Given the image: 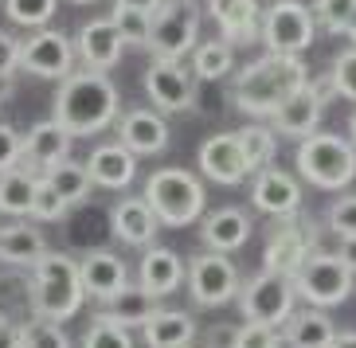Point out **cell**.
Returning <instances> with one entry per match:
<instances>
[{
	"label": "cell",
	"instance_id": "28",
	"mask_svg": "<svg viewBox=\"0 0 356 348\" xmlns=\"http://www.w3.org/2000/svg\"><path fill=\"white\" fill-rule=\"evenodd\" d=\"M43 254H47V239L32 223H12V227L0 231V263L4 266H28V270H35Z\"/></svg>",
	"mask_w": 356,
	"mask_h": 348
},
{
	"label": "cell",
	"instance_id": "45",
	"mask_svg": "<svg viewBox=\"0 0 356 348\" xmlns=\"http://www.w3.org/2000/svg\"><path fill=\"white\" fill-rule=\"evenodd\" d=\"M235 340H239V329L235 325H211L204 333V348H235Z\"/></svg>",
	"mask_w": 356,
	"mask_h": 348
},
{
	"label": "cell",
	"instance_id": "13",
	"mask_svg": "<svg viewBox=\"0 0 356 348\" xmlns=\"http://www.w3.org/2000/svg\"><path fill=\"white\" fill-rule=\"evenodd\" d=\"M329 90H333V83H329V74H325L321 83H305L298 94H290L282 106H278V114L270 117L274 133L298 138V141H305L309 133H317L321 114H325V102H329Z\"/></svg>",
	"mask_w": 356,
	"mask_h": 348
},
{
	"label": "cell",
	"instance_id": "31",
	"mask_svg": "<svg viewBox=\"0 0 356 348\" xmlns=\"http://www.w3.org/2000/svg\"><path fill=\"white\" fill-rule=\"evenodd\" d=\"M43 180L51 184L59 196H63L67 204H83L86 196H90V188H95V180H90V172H86V165H79V160H59V165H51V169H43Z\"/></svg>",
	"mask_w": 356,
	"mask_h": 348
},
{
	"label": "cell",
	"instance_id": "54",
	"mask_svg": "<svg viewBox=\"0 0 356 348\" xmlns=\"http://www.w3.org/2000/svg\"><path fill=\"white\" fill-rule=\"evenodd\" d=\"M286 348H290V345H286Z\"/></svg>",
	"mask_w": 356,
	"mask_h": 348
},
{
	"label": "cell",
	"instance_id": "2",
	"mask_svg": "<svg viewBox=\"0 0 356 348\" xmlns=\"http://www.w3.org/2000/svg\"><path fill=\"white\" fill-rule=\"evenodd\" d=\"M309 83V71H305L302 55H259L243 67L231 83V98L243 114L251 117H274L278 106L290 94H298L302 86Z\"/></svg>",
	"mask_w": 356,
	"mask_h": 348
},
{
	"label": "cell",
	"instance_id": "21",
	"mask_svg": "<svg viewBox=\"0 0 356 348\" xmlns=\"http://www.w3.org/2000/svg\"><path fill=\"white\" fill-rule=\"evenodd\" d=\"M110 227H114V235L126 247H153L161 219L153 215L145 196H126V200H118L114 211H110Z\"/></svg>",
	"mask_w": 356,
	"mask_h": 348
},
{
	"label": "cell",
	"instance_id": "10",
	"mask_svg": "<svg viewBox=\"0 0 356 348\" xmlns=\"http://www.w3.org/2000/svg\"><path fill=\"white\" fill-rule=\"evenodd\" d=\"M314 251H317V231L309 227V219H302V211H298V215L282 219V223L270 231V239H266V251H262V270L293 278Z\"/></svg>",
	"mask_w": 356,
	"mask_h": 348
},
{
	"label": "cell",
	"instance_id": "17",
	"mask_svg": "<svg viewBox=\"0 0 356 348\" xmlns=\"http://www.w3.org/2000/svg\"><path fill=\"white\" fill-rule=\"evenodd\" d=\"M251 200L262 215H270V219H290V215L302 211V188H298V180L286 169H274L270 165V169L254 172Z\"/></svg>",
	"mask_w": 356,
	"mask_h": 348
},
{
	"label": "cell",
	"instance_id": "5",
	"mask_svg": "<svg viewBox=\"0 0 356 348\" xmlns=\"http://www.w3.org/2000/svg\"><path fill=\"white\" fill-rule=\"evenodd\" d=\"M293 160H298V172L325 192L348 188L356 180V145H348L337 133H309L298 145V157Z\"/></svg>",
	"mask_w": 356,
	"mask_h": 348
},
{
	"label": "cell",
	"instance_id": "43",
	"mask_svg": "<svg viewBox=\"0 0 356 348\" xmlns=\"http://www.w3.org/2000/svg\"><path fill=\"white\" fill-rule=\"evenodd\" d=\"M24 165V138H20V129H12L0 122V176L12 169H20Z\"/></svg>",
	"mask_w": 356,
	"mask_h": 348
},
{
	"label": "cell",
	"instance_id": "41",
	"mask_svg": "<svg viewBox=\"0 0 356 348\" xmlns=\"http://www.w3.org/2000/svg\"><path fill=\"white\" fill-rule=\"evenodd\" d=\"M325 223H329V231H333L337 239H356V196H341V200L329 208Z\"/></svg>",
	"mask_w": 356,
	"mask_h": 348
},
{
	"label": "cell",
	"instance_id": "7",
	"mask_svg": "<svg viewBox=\"0 0 356 348\" xmlns=\"http://www.w3.org/2000/svg\"><path fill=\"white\" fill-rule=\"evenodd\" d=\"M353 274L356 270L341 258V254L314 251L309 258H305L302 270L293 274V290H298V297H305L309 306L333 309L353 294Z\"/></svg>",
	"mask_w": 356,
	"mask_h": 348
},
{
	"label": "cell",
	"instance_id": "35",
	"mask_svg": "<svg viewBox=\"0 0 356 348\" xmlns=\"http://www.w3.org/2000/svg\"><path fill=\"white\" fill-rule=\"evenodd\" d=\"M55 8H59V0H4V16L20 28H32V32L47 28Z\"/></svg>",
	"mask_w": 356,
	"mask_h": 348
},
{
	"label": "cell",
	"instance_id": "30",
	"mask_svg": "<svg viewBox=\"0 0 356 348\" xmlns=\"http://www.w3.org/2000/svg\"><path fill=\"white\" fill-rule=\"evenodd\" d=\"M35 188H40V176L28 165L4 172L0 176V215H32Z\"/></svg>",
	"mask_w": 356,
	"mask_h": 348
},
{
	"label": "cell",
	"instance_id": "32",
	"mask_svg": "<svg viewBox=\"0 0 356 348\" xmlns=\"http://www.w3.org/2000/svg\"><path fill=\"white\" fill-rule=\"evenodd\" d=\"M239 145H243V157H247L251 172H262V169H270L274 153H278V133H274V126L251 122V126L239 129Z\"/></svg>",
	"mask_w": 356,
	"mask_h": 348
},
{
	"label": "cell",
	"instance_id": "16",
	"mask_svg": "<svg viewBox=\"0 0 356 348\" xmlns=\"http://www.w3.org/2000/svg\"><path fill=\"white\" fill-rule=\"evenodd\" d=\"M200 160V172L216 184H243L251 176V165L243 157V145H239V133H211L196 153Z\"/></svg>",
	"mask_w": 356,
	"mask_h": 348
},
{
	"label": "cell",
	"instance_id": "46",
	"mask_svg": "<svg viewBox=\"0 0 356 348\" xmlns=\"http://www.w3.org/2000/svg\"><path fill=\"white\" fill-rule=\"evenodd\" d=\"M0 348H24V325H16L8 313H0Z\"/></svg>",
	"mask_w": 356,
	"mask_h": 348
},
{
	"label": "cell",
	"instance_id": "53",
	"mask_svg": "<svg viewBox=\"0 0 356 348\" xmlns=\"http://www.w3.org/2000/svg\"><path fill=\"white\" fill-rule=\"evenodd\" d=\"M0 98H4V94H0Z\"/></svg>",
	"mask_w": 356,
	"mask_h": 348
},
{
	"label": "cell",
	"instance_id": "27",
	"mask_svg": "<svg viewBox=\"0 0 356 348\" xmlns=\"http://www.w3.org/2000/svg\"><path fill=\"white\" fill-rule=\"evenodd\" d=\"M141 337L149 348H188L196 340V321L184 309H157L141 325Z\"/></svg>",
	"mask_w": 356,
	"mask_h": 348
},
{
	"label": "cell",
	"instance_id": "38",
	"mask_svg": "<svg viewBox=\"0 0 356 348\" xmlns=\"http://www.w3.org/2000/svg\"><path fill=\"white\" fill-rule=\"evenodd\" d=\"M314 16H317V28L341 35L348 28V20L356 16V0H317Z\"/></svg>",
	"mask_w": 356,
	"mask_h": 348
},
{
	"label": "cell",
	"instance_id": "11",
	"mask_svg": "<svg viewBox=\"0 0 356 348\" xmlns=\"http://www.w3.org/2000/svg\"><path fill=\"white\" fill-rule=\"evenodd\" d=\"M243 282H239V270L231 263L227 254L220 251H208V254H196L188 266V294L200 309H216V306H227L231 297H239Z\"/></svg>",
	"mask_w": 356,
	"mask_h": 348
},
{
	"label": "cell",
	"instance_id": "20",
	"mask_svg": "<svg viewBox=\"0 0 356 348\" xmlns=\"http://www.w3.org/2000/svg\"><path fill=\"white\" fill-rule=\"evenodd\" d=\"M118 141L137 157H157L168 145V126L157 110H126L118 117Z\"/></svg>",
	"mask_w": 356,
	"mask_h": 348
},
{
	"label": "cell",
	"instance_id": "42",
	"mask_svg": "<svg viewBox=\"0 0 356 348\" xmlns=\"http://www.w3.org/2000/svg\"><path fill=\"white\" fill-rule=\"evenodd\" d=\"M16 71H24V40L0 32V86H12Z\"/></svg>",
	"mask_w": 356,
	"mask_h": 348
},
{
	"label": "cell",
	"instance_id": "12",
	"mask_svg": "<svg viewBox=\"0 0 356 348\" xmlns=\"http://www.w3.org/2000/svg\"><path fill=\"white\" fill-rule=\"evenodd\" d=\"M74 63H79V47H74V40H67V32L40 28L24 40V71L35 74V78L63 83L67 74L79 71Z\"/></svg>",
	"mask_w": 356,
	"mask_h": 348
},
{
	"label": "cell",
	"instance_id": "6",
	"mask_svg": "<svg viewBox=\"0 0 356 348\" xmlns=\"http://www.w3.org/2000/svg\"><path fill=\"white\" fill-rule=\"evenodd\" d=\"M293 301H298L293 278L270 274V270H259L239 290V309L247 317V325H266V329L286 325L293 317Z\"/></svg>",
	"mask_w": 356,
	"mask_h": 348
},
{
	"label": "cell",
	"instance_id": "23",
	"mask_svg": "<svg viewBox=\"0 0 356 348\" xmlns=\"http://www.w3.org/2000/svg\"><path fill=\"white\" fill-rule=\"evenodd\" d=\"M71 141L74 138L55 122V117L35 122V126L24 133V165H28V169H51V165L71 157Z\"/></svg>",
	"mask_w": 356,
	"mask_h": 348
},
{
	"label": "cell",
	"instance_id": "29",
	"mask_svg": "<svg viewBox=\"0 0 356 348\" xmlns=\"http://www.w3.org/2000/svg\"><path fill=\"white\" fill-rule=\"evenodd\" d=\"M153 313H157V297L149 294L145 285L129 282L114 301H106L98 317H106V321H114V325H122V329H141Z\"/></svg>",
	"mask_w": 356,
	"mask_h": 348
},
{
	"label": "cell",
	"instance_id": "48",
	"mask_svg": "<svg viewBox=\"0 0 356 348\" xmlns=\"http://www.w3.org/2000/svg\"><path fill=\"white\" fill-rule=\"evenodd\" d=\"M337 254H341V258H345V263L356 270V239H341V247H337Z\"/></svg>",
	"mask_w": 356,
	"mask_h": 348
},
{
	"label": "cell",
	"instance_id": "4",
	"mask_svg": "<svg viewBox=\"0 0 356 348\" xmlns=\"http://www.w3.org/2000/svg\"><path fill=\"white\" fill-rule=\"evenodd\" d=\"M141 196L153 208V215L161 219V227H188V223H196L204 215V200H208L200 176H192L188 169H157L145 180Z\"/></svg>",
	"mask_w": 356,
	"mask_h": 348
},
{
	"label": "cell",
	"instance_id": "33",
	"mask_svg": "<svg viewBox=\"0 0 356 348\" xmlns=\"http://www.w3.org/2000/svg\"><path fill=\"white\" fill-rule=\"evenodd\" d=\"M231 67H235V51H231V43H227V40L200 43L196 55H192V74H196V78H204V83L227 78Z\"/></svg>",
	"mask_w": 356,
	"mask_h": 348
},
{
	"label": "cell",
	"instance_id": "52",
	"mask_svg": "<svg viewBox=\"0 0 356 348\" xmlns=\"http://www.w3.org/2000/svg\"><path fill=\"white\" fill-rule=\"evenodd\" d=\"M71 4H95V0H71Z\"/></svg>",
	"mask_w": 356,
	"mask_h": 348
},
{
	"label": "cell",
	"instance_id": "14",
	"mask_svg": "<svg viewBox=\"0 0 356 348\" xmlns=\"http://www.w3.org/2000/svg\"><path fill=\"white\" fill-rule=\"evenodd\" d=\"M145 94L161 114H184L196 106V83L180 63L153 59V67L145 71Z\"/></svg>",
	"mask_w": 356,
	"mask_h": 348
},
{
	"label": "cell",
	"instance_id": "50",
	"mask_svg": "<svg viewBox=\"0 0 356 348\" xmlns=\"http://www.w3.org/2000/svg\"><path fill=\"white\" fill-rule=\"evenodd\" d=\"M345 35H348V40H353V47H356V16H353V20H348V28H345Z\"/></svg>",
	"mask_w": 356,
	"mask_h": 348
},
{
	"label": "cell",
	"instance_id": "26",
	"mask_svg": "<svg viewBox=\"0 0 356 348\" xmlns=\"http://www.w3.org/2000/svg\"><path fill=\"white\" fill-rule=\"evenodd\" d=\"M282 329H286L282 340L290 348H333V340H337L333 317L325 313V309H317V306L293 309V317L286 321Z\"/></svg>",
	"mask_w": 356,
	"mask_h": 348
},
{
	"label": "cell",
	"instance_id": "49",
	"mask_svg": "<svg viewBox=\"0 0 356 348\" xmlns=\"http://www.w3.org/2000/svg\"><path fill=\"white\" fill-rule=\"evenodd\" d=\"M333 348H356V333H337Z\"/></svg>",
	"mask_w": 356,
	"mask_h": 348
},
{
	"label": "cell",
	"instance_id": "24",
	"mask_svg": "<svg viewBox=\"0 0 356 348\" xmlns=\"http://www.w3.org/2000/svg\"><path fill=\"white\" fill-rule=\"evenodd\" d=\"M211 20L220 24L227 43H251L262 32V8L259 0H208Z\"/></svg>",
	"mask_w": 356,
	"mask_h": 348
},
{
	"label": "cell",
	"instance_id": "15",
	"mask_svg": "<svg viewBox=\"0 0 356 348\" xmlns=\"http://www.w3.org/2000/svg\"><path fill=\"white\" fill-rule=\"evenodd\" d=\"M74 47H79V59L90 71H102V74H110L122 63V55H126V40H122V32H118V24L110 16L86 20L79 28V35H74Z\"/></svg>",
	"mask_w": 356,
	"mask_h": 348
},
{
	"label": "cell",
	"instance_id": "40",
	"mask_svg": "<svg viewBox=\"0 0 356 348\" xmlns=\"http://www.w3.org/2000/svg\"><path fill=\"white\" fill-rule=\"evenodd\" d=\"M67 208H71V204H67L63 196H59V192H55L51 184L40 176V188H35V208H32L35 223H55V219H63Z\"/></svg>",
	"mask_w": 356,
	"mask_h": 348
},
{
	"label": "cell",
	"instance_id": "22",
	"mask_svg": "<svg viewBox=\"0 0 356 348\" xmlns=\"http://www.w3.org/2000/svg\"><path fill=\"white\" fill-rule=\"evenodd\" d=\"M200 239H204L208 251H220V254L239 251V247H247V239H251V215H247L243 208L208 211L204 223H200Z\"/></svg>",
	"mask_w": 356,
	"mask_h": 348
},
{
	"label": "cell",
	"instance_id": "9",
	"mask_svg": "<svg viewBox=\"0 0 356 348\" xmlns=\"http://www.w3.org/2000/svg\"><path fill=\"white\" fill-rule=\"evenodd\" d=\"M196 40H200V4L196 0H165L153 12V40H149L153 59L180 63V55H188L192 47H200Z\"/></svg>",
	"mask_w": 356,
	"mask_h": 348
},
{
	"label": "cell",
	"instance_id": "47",
	"mask_svg": "<svg viewBox=\"0 0 356 348\" xmlns=\"http://www.w3.org/2000/svg\"><path fill=\"white\" fill-rule=\"evenodd\" d=\"M114 4H122V8H137V12H157L165 0H114Z\"/></svg>",
	"mask_w": 356,
	"mask_h": 348
},
{
	"label": "cell",
	"instance_id": "25",
	"mask_svg": "<svg viewBox=\"0 0 356 348\" xmlns=\"http://www.w3.org/2000/svg\"><path fill=\"white\" fill-rule=\"evenodd\" d=\"M86 172H90V180H95L98 188H129L137 176V153H129L122 141L118 145H98L90 157H86Z\"/></svg>",
	"mask_w": 356,
	"mask_h": 348
},
{
	"label": "cell",
	"instance_id": "36",
	"mask_svg": "<svg viewBox=\"0 0 356 348\" xmlns=\"http://www.w3.org/2000/svg\"><path fill=\"white\" fill-rule=\"evenodd\" d=\"M83 348H134V337H129V329H122L95 313L90 329L83 333Z\"/></svg>",
	"mask_w": 356,
	"mask_h": 348
},
{
	"label": "cell",
	"instance_id": "34",
	"mask_svg": "<svg viewBox=\"0 0 356 348\" xmlns=\"http://www.w3.org/2000/svg\"><path fill=\"white\" fill-rule=\"evenodd\" d=\"M110 20L118 24V32H122L126 47H149V40H153V12H137V8H122V4H114Z\"/></svg>",
	"mask_w": 356,
	"mask_h": 348
},
{
	"label": "cell",
	"instance_id": "8",
	"mask_svg": "<svg viewBox=\"0 0 356 348\" xmlns=\"http://www.w3.org/2000/svg\"><path fill=\"white\" fill-rule=\"evenodd\" d=\"M259 40L274 55H302L317 40V16L302 0H274L262 12V32Z\"/></svg>",
	"mask_w": 356,
	"mask_h": 348
},
{
	"label": "cell",
	"instance_id": "37",
	"mask_svg": "<svg viewBox=\"0 0 356 348\" xmlns=\"http://www.w3.org/2000/svg\"><path fill=\"white\" fill-rule=\"evenodd\" d=\"M24 348H71V337L63 333L59 321L32 317V321L24 325Z\"/></svg>",
	"mask_w": 356,
	"mask_h": 348
},
{
	"label": "cell",
	"instance_id": "51",
	"mask_svg": "<svg viewBox=\"0 0 356 348\" xmlns=\"http://www.w3.org/2000/svg\"><path fill=\"white\" fill-rule=\"evenodd\" d=\"M348 138H353V145H356V110H353V117H348Z\"/></svg>",
	"mask_w": 356,
	"mask_h": 348
},
{
	"label": "cell",
	"instance_id": "39",
	"mask_svg": "<svg viewBox=\"0 0 356 348\" xmlns=\"http://www.w3.org/2000/svg\"><path fill=\"white\" fill-rule=\"evenodd\" d=\"M329 83H333V94L356 102V47H345V51L333 59V67H329Z\"/></svg>",
	"mask_w": 356,
	"mask_h": 348
},
{
	"label": "cell",
	"instance_id": "18",
	"mask_svg": "<svg viewBox=\"0 0 356 348\" xmlns=\"http://www.w3.org/2000/svg\"><path fill=\"white\" fill-rule=\"evenodd\" d=\"M184 282H188V266H184V258L172 247H145L141 266H137V285H145L149 294L161 301V297L177 294Z\"/></svg>",
	"mask_w": 356,
	"mask_h": 348
},
{
	"label": "cell",
	"instance_id": "3",
	"mask_svg": "<svg viewBox=\"0 0 356 348\" xmlns=\"http://www.w3.org/2000/svg\"><path fill=\"white\" fill-rule=\"evenodd\" d=\"M86 301V285H83V270L71 254H43L40 266L32 270V282H28V306L32 317L43 321H71Z\"/></svg>",
	"mask_w": 356,
	"mask_h": 348
},
{
	"label": "cell",
	"instance_id": "44",
	"mask_svg": "<svg viewBox=\"0 0 356 348\" xmlns=\"http://www.w3.org/2000/svg\"><path fill=\"white\" fill-rule=\"evenodd\" d=\"M235 348H286L282 333L278 329H266V325H243L239 329V340Z\"/></svg>",
	"mask_w": 356,
	"mask_h": 348
},
{
	"label": "cell",
	"instance_id": "1",
	"mask_svg": "<svg viewBox=\"0 0 356 348\" xmlns=\"http://www.w3.org/2000/svg\"><path fill=\"white\" fill-rule=\"evenodd\" d=\"M122 117V94L102 71H83L67 74L59 90H55V122L71 133V138H95L110 129Z\"/></svg>",
	"mask_w": 356,
	"mask_h": 348
},
{
	"label": "cell",
	"instance_id": "19",
	"mask_svg": "<svg viewBox=\"0 0 356 348\" xmlns=\"http://www.w3.org/2000/svg\"><path fill=\"white\" fill-rule=\"evenodd\" d=\"M83 270V285H86V297H95V301H114L122 290L129 285V266L118 258L114 251H90L79 263Z\"/></svg>",
	"mask_w": 356,
	"mask_h": 348
}]
</instances>
